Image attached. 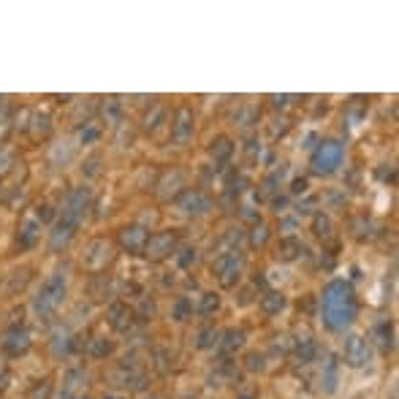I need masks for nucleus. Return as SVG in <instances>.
<instances>
[{"label":"nucleus","mask_w":399,"mask_h":399,"mask_svg":"<svg viewBox=\"0 0 399 399\" xmlns=\"http://www.w3.org/2000/svg\"><path fill=\"white\" fill-rule=\"evenodd\" d=\"M212 310H217V296L207 294L204 296V304H201V312H212Z\"/></svg>","instance_id":"nucleus-10"},{"label":"nucleus","mask_w":399,"mask_h":399,"mask_svg":"<svg viewBox=\"0 0 399 399\" xmlns=\"http://www.w3.org/2000/svg\"><path fill=\"white\" fill-rule=\"evenodd\" d=\"M239 258H228V261H220L217 263V272H220V283L223 285H231L239 277Z\"/></svg>","instance_id":"nucleus-4"},{"label":"nucleus","mask_w":399,"mask_h":399,"mask_svg":"<svg viewBox=\"0 0 399 399\" xmlns=\"http://www.w3.org/2000/svg\"><path fill=\"white\" fill-rule=\"evenodd\" d=\"M247 367H250V369H263V358H261V356H255V353H252V356L247 358Z\"/></svg>","instance_id":"nucleus-11"},{"label":"nucleus","mask_w":399,"mask_h":399,"mask_svg":"<svg viewBox=\"0 0 399 399\" xmlns=\"http://www.w3.org/2000/svg\"><path fill=\"white\" fill-rule=\"evenodd\" d=\"M369 358H372V350L361 337H350L345 342V361L350 367H364V364H369Z\"/></svg>","instance_id":"nucleus-3"},{"label":"nucleus","mask_w":399,"mask_h":399,"mask_svg":"<svg viewBox=\"0 0 399 399\" xmlns=\"http://www.w3.org/2000/svg\"><path fill=\"white\" fill-rule=\"evenodd\" d=\"M283 307H285V299L280 294H269L263 299V312L266 315H275V312H280Z\"/></svg>","instance_id":"nucleus-5"},{"label":"nucleus","mask_w":399,"mask_h":399,"mask_svg":"<svg viewBox=\"0 0 399 399\" xmlns=\"http://www.w3.org/2000/svg\"><path fill=\"white\" fill-rule=\"evenodd\" d=\"M358 312V304H356V294L348 283L337 280V283H329L323 291V321L329 329H345V326L353 323Z\"/></svg>","instance_id":"nucleus-1"},{"label":"nucleus","mask_w":399,"mask_h":399,"mask_svg":"<svg viewBox=\"0 0 399 399\" xmlns=\"http://www.w3.org/2000/svg\"><path fill=\"white\" fill-rule=\"evenodd\" d=\"M242 331H228V334H225V342H223V350L225 353H234V350L239 348V345H242Z\"/></svg>","instance_id":"nucleus-7"},{"label":"nucleus","mask_w":399,"mask_h":399,"mask_svg":"<svg viewBox=\"0 0 399 399\" xmlns=\"http://www.w3.org/2000/svg\"><path fill=\"white\" fill-rule=\"evenodd\" d=\"M340 161H342V147L337 142H326V144H321V150L315 152L312 166H315V171H321V174H331V171L340 166Z\"/></svg>","instance_id":"nucleus-2"},{"label":"nucleus","mask_w":399,"mask_h":399,"mask_svg":"<svg viewBox=\"0 0 399 399\" xmlns=\"http://www.w3.org/2000/svg\"><path fill=\"white\" fill-rule=\"evenodd\" d=\"M323 383H326V391H334V385H337V361H334L331 356H329V361H326Z\"/></svg>","instance_id":"nucleus-6"},{"label":"nucleus","mask_w":399,"mask_h":399,"mask_svg":"<svg viewBox=\"0 0 399 399\" xmlns=\"http://www.w3.org/2000/svg\"><path fill=\"white\" fill-rule=\"evenodd\" d=\"M377 334H380V340H377V342H380V348L388 350V348H391V326L383 323L380 329H377Z\"/></svg>","instance_id":"nucleus-9"},{"label":"nucleus","mask_w":399,"mask_h":399,"mask_svg":"<svg viewBox=\"0 0 399 399\" xmlns=\"http://www.w3.org/2000/svg\"><path fill=\"white\" fill-rule=\"evenodd\" d=\"M212 337H217L215 331H204L201 340H198V345H201V348H207V345H212Z\"/></svg>","instance_id":"nucleus-12"},{"label":"nucleus","mask_w":399,"mask_h":399,"mask_svg":"<svg viewBox=\"0 0 399 399\" xmlns=\"http://www.w3.org/2000/svg\"><path fill=\"white\" fill-rule=\"evenodd\" d=\"M296 356H299V361H304L307 364L312 356H315V345H312L310 340H304L302 345H299V350H296Z\"/></svg>","instance_id":"nucleus-8"}]
</instances>
